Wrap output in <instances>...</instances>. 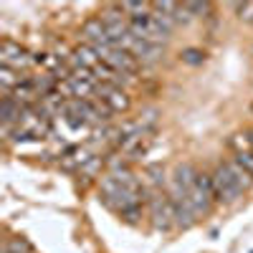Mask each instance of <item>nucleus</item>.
Returning <instances> with one entry per match:
<instances>
[{
    "instance_id": "obj_1",
    "label": "nucleus",
    "mask_w": 253,
    "mask_h": 253,
    "mask_svg": "<svg viewBox=\"0 0 253 253\" xmlns=\"http://www.w3.org/2000/svg\"><path fill=\"white\" fill-rule=\"evenodd\" d=\"M96 193H99V203L114 213L117 218L129 208H137V205H147V187L144 182L142 185H124L119 182L114 175L104 172L96 182Z\"/></svg>"
},
{
    "instance_id": "obj_2",
    "label": "nucleus",
    "mask_w": 253,
    "mask_h": 253,
    "mask_svg": "<svg viewBox=\"0 0 253 253\" xmlns=\"http://www.w3.org/2000/svg\"><path fill=\"white\" fill-rule=\"evenodd\" d=\"M210 177H213V187H215V200L218 205H228V208H233L238 205L241 200H246V190L243 185L238 182V177L233 175V170L228 167L225 157L215 160L213 167H210Z\"/></svg>"
},
{
    "instance_id": "obj_3",
    "label": "nucleus",
    "mask_w": 253,
    "mask_h": 253,
    "mask_svg": "<svg viewBox=\"0 0 253 253\" xmlns=\"http://www.w3.org/2000/svg\"><path fill=\"white\" fill-rule=\"evenodd\" d=\"M147 223L157 233H172L177 230L175 223V205L167 190H147Z\"/></svg>"
},
{
    "instance_id": "obj_4",
    "label": "nucleus",
    "mask_w": 253,
    "mask_h": 253,
    "mask_svg": "<svg viewBox=\"0 0 253 253\" xmlns=\"http://www.w3.org/2000/svg\"><path fill=\"white\" fill-rule=\"evenodd\" d=\"M187 203H190V210L195 213V218H208L210 213L215 210L218 200H215V187H213V177H210V170H203L195 177V185L187 190Z\"/></svg>"
},
{
    "instance_id": "obj_5",
    "label": "nucleus",
    "mask_w": 253,
    "mask_h": 253,
    "mask_svg": "<svg viewBox=\"0 0 253 253\" xmlns=\"http://www.w3.org/2000/svg\"><path fill=\"white\" fill-rule=\"evenodd\" d=\"M0 66H10L15 71H28L33 66V51H28L20 41L3 36L0 38Z\"/></svg>"
},
{
    "instance_id": "obj_6",
    "label": "nucleus",
    "mask_w": 253,
    "mask_h": 253,
    "mask_svg": "<svg viewBox=\"0 0 253 253\" xmlns=\"http://www.w3.org/2000/svg\"><path fill=\"white\" fill-rule=\"evenodd\" d=\"M117 48H124L137 56V61L142 63V66H157V63L165 61L167 56V46H157V43H147V41H139L137 36H126L122 43Z\"/></svg>"
},
{
    "instance_id": "obj_7",
    "label": "nucleus",
    "mask_w": 253,
    "mask_h": 253,
    "mask_svg": "<svg viewBox=\"0 0 253 253\" xmlns=\"http://www.w3.org/2000/svg\"><path fill=\"white\" fill-rule=\"evenodd\" d=\"M99 15L104 20V26H107V33L112 38V43L119 46L122 41L129 36V18L124 15L122 3H107V5H101Z\"/></svg>"
},
{
    "instance_id": "obj_8",
    "label": "nucleus",
    "mask_w": 253,
    "mask_h": 253,
    "mask_svg": "<svg viewBox=\"0 0 253 253\" xmlns=\"http://www.w3.org/2000/svg\"><path fill=\"white\" fill-rule=\"evenodd\" d=\"M79 36H81V43H89V46H94L96 51L114 46L112 38H109V33H107V26H104V20H101L99 13H94V15H89V18L81 20Z\"/></svg>"
},
{
    "instance_id": "obj_9",
    "label": "nucleus",
    "mask_w": 253,
    "mask_h": 253,
    "mask_svg": "<svg viewBox=\"0 0 253 253\" xmlns=\"http://www.w3.org/2000/svg\"><path fill=\"white\" fill-rule=\"evenodd\" d=\"M96 96L112 109L114 117H119V114H129L132 107H134L132 91L117 89V86H112V84H99V86H96Z\"/></svg>"
},
{
    "instance_id": "obj_10",
    "label": "nucleus",
    "mask_w": 253,
    "mask_h": 253,
    "mask_svg": "<svg viewBox=\"0 0 253 253\" xmlns=\"http://www.w3.org/2000/svg\"><path fill=\"white\" fill-rule=\"evenodd\" d=\"M101 61L104 63H109L112 69H117V71H122V74H126V76H132V79H142V63L137 61V56L134 53H129V51H124V48H109L107 53L101 56Z\"/></svg>"
},
{
    "instance_id": "obj_11",
    "label": "nucleus",
    "mask_w": 253,
    "mask_h": 253,
    "mask_svg": "<svg viewBox=\"0 0 253 253\" xmlns=\"http://www.w3.org/2000/svg\"><path fill=\"white\" fill-rule=\"evenodd\" d=\"M20 119H23V107H20L10 94H3L0 96V124H3V137H8L15 126H20Z\"/></svg>"
},
{
    "instance_id": "obj_12",
    "label": "nucleus",
    "mask_w": 253,
    "mask_h": 253,
    "mask_svg": "<svg viewBox=\"0 0 253 253\" xmlns=\"http://www.w3.org/2000/svg\"><path fill=\"white\" fill-rule=\"evenodd\" d=\"M142 182L147 190H165L170 182V172L162 162H150L142 167Z\"/></svg>"
},
{
    "instance_id": "obj_13",
    "label": "nucleus",
    "mask_w": 253,
    "mask_h": 253,
    "mask_svg": "<svg viewBox=\"0 0 253 253\" xmlns=\"http://www.w3.org/2000/svg\"><path fill=\"white\" fill-rule=\"evenodd\" d=\"M31 76H33L31 71H15L10 66H0V89H3V94H10L15 86H20Z\"/></svg>"
},
{
    "instance_id": "obj_14",
    "label": "nucleus",
    "mask_w": 253,
    "mask_h": 253,
    "mask_svg": "<svg viewBox=\"0 0 253 253\" xmlns=\"http://www.w3.org/2000/svg\"><path fill=\"white\" fill-rule=\"evenodd\" d=\"M225 147L230 155H238V152H253V144H251V137H248V129H236L230 132L228 139H225Z\"/></svg>"
},
{
    "instance_id": "obj_15",
    "label": "nucleus",
    "mask_w": 253,
    "mask_h": 253,
    "mask_svg": "<svg viewBox=\"0 0 253 253\" xmlns=\"http://www.w3.org/2000/svg\"><path fill=\"white\" fill-rule=\"evenodd\" d=\"M3 253H36V246L20 233H8L3 238Z\"/></svg>"
},
{
    "instance_id": "obj_16",
    "label": "nucleus",
    "mask_w": 253,
    "mask_h": 253,
    "mask_svg": "<svg viewBox=\"0 0 253 253\" xmlns=\"http://www.w3.org/2000/svg\"><path fill=\"white\" fill-rule=\"evenodd\" d=\"M122 10L126 18H142V15H150L152 13V3H132V0H124L122 3Z\"/></svg>"
},
{
    "instance_id": "obj_17",
    "label": "nucleus",
    "mask_w": 253,
    "mask_h": 253,
    "mask_svg": "<svg viewBox=\"0 0 253 253\" xmlns=\"http://www.w3.org/2000/svg\"><path fill=\"white\" fill-rule=\"evenodd\" d=\"M208 58V53L203 48H195V46H190V48H182L180 51V61L187 63V66H203Z\"/></svg>"
},
{
    "instance_id": "obj_18",
    "label": "nucleus",
    "mask_w": 253,
    "mask_h": 253,
    "mask_svg": "<svg viewBox=\"0 0 253 253\" xmlns=\"http://www.w3.org/2000/svg\"><path fill=\"white\" fill-rule=\"evenodd\" d=\"M236 18L246 26H253V0H246V3H233Z\"/></svg>"
},
{
    "instance_id": "obj_19",
    "label": "nucleus",
    "mask_w": 253,
    "mask_h": 253,
    "mask_svg": "<svg viewBox=\"0 0 253 253\" xmlns=\"http://www.w3.org/2000/svg\"><path fill=\"white\" fill-rule=\"evenodd\" d=\"M185 8L190 10V15L193 18H208L210 13H213V3H185Z\"/></svg>"
},
{
    "instance_id": "obj_20",
    "label": "nucleus",
    "mask_w": 253,
    "mask_h": 253,
    "mask_svg": "<svg viewBox=\"0 0 253 253\" xmlns=\"http://www.w3.org/2000/svg\"><path fill=\"white\" fill-rule=\"evenodd\" d=\"M230 157H233V160L243 167V170L253 177V152H238V155H230Z\"/></svg>"
},
{
    "instance_id": "obj_21",
    "label": "nucleus",
    "mask_w": 253,
    "mask_h": 253,
    "mask_svg": "<svg viewBox=\"0 0 253 253\" xmlns=\"http://www.w3.org/2000/svg\"><path fill=\"white\" fill-rule=\"evenodd\" d=\"M248 137H251V144H253V126H248Z\"/></svg>"
},
{
    "instance_id": "obj_22",
    "label": "nucleus",
    "mask_w": 253,
    "mask_h": 253,
    "mask_svg": "<svg viewBox=\"0 0 253 253\" xmlns=\"http://www.w3.org/2000/svg\"><path fill=\"white\" fill-rule=\"evenodd\" d=\"M248 253H253V251H248Z\"/></svg>"
},
{
    "instance_id": "obj_23",
    "label": "nucleus",
    "mask_w": 253,
    "mask_h": 253,
    "mask_svg": "<svg viewBox=\"0 0 253 253\" xmlns=\"http://www.w3.org/2000/svg\"><path fill=\"white\" fill-rule=\"evenodd\" d=\"M36 253H38V251H36Z\"/></svg>"
}]
</instances>
